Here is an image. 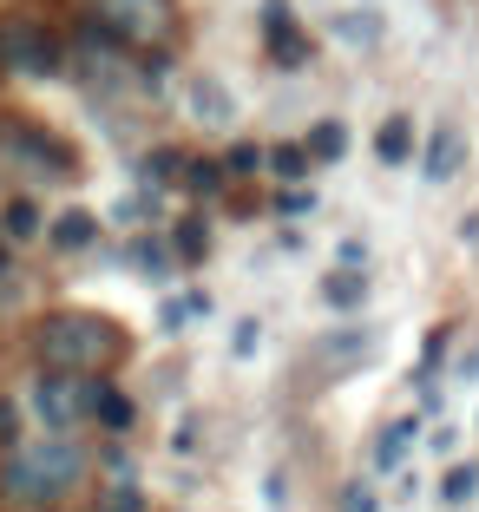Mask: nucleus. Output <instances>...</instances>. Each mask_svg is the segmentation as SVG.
Returning <instances> with one entry per match:
<instances>
[{"instance_id": "f257e3e1", "label": "nucleus", "mask_w": 479, "mask_h": 512, "mask_svg": "<svg viewBox=\"0 0 479 512\" xmlns=\"http://www.w3.org/2000/svg\"><path fill=\"white\" fill-rule=\"evenodd\" d=\"M79 473H86V453H79L66 434H40V440H27V447L7 453L0 486H7L14 499H27V506H46V499H66V493H73Z\"/></svg>"}, {"instance_id": "f03ea898", "label": "nucleus", "mask_w": 479, "mask_h": 512, "mask_svg": "<svg viewBox=\"0 0 479 512\" xmlns=\"http://www.w3.org/2000/svg\"><path fill=\"white\" fill-rule=\"evenodd\" d=\"M112 329H105L99 316H79V309H66V316H46L40 329V355L53 375H92L99 362H112Z\"/></svg>"}, {"instance_id": "7ed1b4c3", "label": "nucleus", "mask_w": 479, "mask_h": 512, "mask_svg": "<svg viewBox=\"0 0 479 512\" xmlns=\"http://www.w3.org/2000/svg\"><path fill=\"white\" fill-rule=\"evenodd\" d=\"M27 407H33V421H40L46 434H66V427L92 407V388L79 375H53V368H46V375L27 388Z\"/></svg>"}, {"instance_id": "20e7f679", "label": "nucleus", "mask_w": 479, "mask_h": 512, "mask_svg": "<svg viewBox=\"0 0 479 512\" xmlns=\"http://www.w3.org/2000/svg\"><path fill=\"white\" fill-rule=\"evenodd\" d=\"M0 66L7 73H27V79L60 73V46L46 40V27H33V20H7L0 27Z\"/></svg>"}, {"instance_id": "39448f33", "label": "nucleus", "mask_w": 479, "mask_h": 512, "mask_svg": "<svg viewBox=\"0 0 479 512\" xmlns=\"http://www.w3.org/2000/svg\"><path fill=\"white\" fill-rule=\"evenodd\" d=\"M263 40H270V53L296 73V66H309V40H302L296 27V7L289 0H263Z\"/></svg>"}, {"instance_id": "423d86ee", "label": "nucleus", "mask_w": 479, "mask_h": 512, "mask_svg": "<svg viewBox=\"0 0 479 512\" xmlns=\"http://www.w3.org/2000/svg\"><path fill=\"white\" fill-rule=\"evenodd\" d=\"M99 14L112 20L125 40H151V33H165L171 0H99Z\"/></svg>"}, {"instance_id": "0eeeda50", "label": "nucleus", "mask_w": 479, "mask_h": 512, "mask_svg": "<svg viewBox=\"0 0 479 512\" xmlns=\"http://www.w3.org/2000/svg\"><path fill=\"white\" fill-rule=\"evenodd\" d=\"M466 165V132L460 125H440L434 138H427V151H420V178L427 184H453Z\"/></svg>"}, {"instance_id": "6e6552de", "label": "nucleus", "mask_w": 479, "mask_h": 512, "mask_svg": "<svg viewBox=\"0 0 479 512\" xmlns=\"http://www.w3.org/2000/svg\"><path fill=\"white\" fill-rule=\"evenodd\" d=\"M184 99H191V112H197L204 125H230V119H237V99H230V92L217 86L210 73H197L191 86H184Z\"/></svg>"}, {"instance_id": "1a4fd4ad", "label": "nucleus", "mask_w": 479, "mask_h": 512, "mask_svg": "<svg viewBox=\"0 0 479 512\" xmlns=\"http://www.w3.org/2000/svg\"><path fill=\"white\" fill-rule=\"evenodd\" d=\"M322 302H329L335 316H355L361 302H368V276L361 270H329L322 276Z\"/></svg>"}, {"instance_id": "9d476101", "label": "nucleus", "mask_w": 479, "mask_h": 512, "mask_svg": "<svg viewBox=\"0 0 479 512\" xmlns=\"http://www.w3.org/2000/svg\"><path fill=\"white\" fill-rule=\"evenodd\" d=\"M375 158H381V165H407V158H414V119H407V112L381 119V132H375Z\"/></svg>"}, {"instance_id": "9b49d317", "label": "nucleus", "mask_w": 479, "mask_h": 512, "mask_svg": "<svg viewBox=\"0 0 479 512\" xmlns=\"http://www.w3.org/2000/svg\"><path fill=\"white\" fill-rule=\"evenodd\" d=\"M329 33H335L342 46H375V40H381V14H375V7H348V14L329 20Z\"/></svg>"}, {"instance_id": "f8f14e48", "label": "nucleus", "mask_w": 479, "mask_h": 512, "mask_svg": "<svg viewBox=\"0 0 479 512\" xmlns=\"http://www.w3.org/2000/svg\"><path fill=\"white\" fill-rule=\"evenodd\" d=\"M46 237L60 243V250H86V243L99 237V217H92V211H60L53 224H46Z\"/></svg>"}, {"instance_id": "ddd939ff", "label": "nucleus", "mask_w": 479, "mask_h": 512, "mask_svg": "<svg viewBox=\"0 0 479 512\" xmlns=\"http://www.w3.org/2000/svg\"><path fill=\"white\" fill-rule=\"evenodd\" d=\"M86 414H92L99 427H112V434H125V427H132V394H119V388H105V381H99Z\"/></svg>"}, {"instance_id": "4468645a", "label": "nucleus", "mask_w": 479, "mask_h": 512, "mask_svg": "<svg viewBox=\"0 0 479 512\" xmlns=\"http://www.w3.org/2000/svg\"><path fill=\"white\" fill-rule=\"evenodd\" d=\"M0 230H7V243H27V237H40V230H46V217H40L33 197H14V204L0 211Z\"/></svg>"}, {"instance_id": "2eb2a0df", "label": "nucleus", "mask_w": 479, "mask_h": 512, "mask_svg": "<svg viewBox=\"0 0 479 512\" xmlns=\"http://www.w3.org/2000/svg\"><path fill=\"white\" fill-rule=\"evenodd\" d=\"M407 447H414V421L381 427V434H375V467H381V473H394V467L407 460Z\"/></svg>"}, {"instance_id": "dca6fc26", "label": "nucleus", "mask_w": 479, "mask_h": 512, "mask_svg": "<svg viewBox=\"0 0 479 512\" xmlns=\"http://www.w3.org/2000/svg\"><path fill=\"white\" fill-rule=\"evenodd\" d=\"M302 151H309V165H329V158H342V151H348V125H342V119H322V125L309 132V145H302Z\"/></svg>"}, {"instance_id": "f3484780", "label": "nucleus", "mask_w": 479, "mask_h": 512, "mask_svg": "<svg viewBox=\"0 0 479 512\" xmlns=\"http://www.w3.org/2000/svg\"><path fill=\"white\" fill-rule=\"evenodd\" d=\"M99 512H145V493H138V480H105Z\"/></svg>"}, {"instance_id": "a211bd4d", "label": "nucleus", "mask_w": 479, "mask_h": 512, "mask_svg": "<svg viewBox=\"0 0 479 512\" xmlns=\"http://www.w3.org/2000/svg\"><path fill=\"white\" fill-rule=\"evenodd\" d=\"M270 171H276L283 184L309 178V151H302V145H276V151H270Z\"/></svg>"}, {"instance_id": "6ab92c4d", "label": "nucleus", "mask_w": 479, "mask_h": 512, "mask_svg": "<svg viewBox=\"0 0 479 512\" xmlns=\"http://www.w3.org/2000/svg\"><path fill=\"white\" fill-rule=\"evenodd\" d=\"M473 493H479V467H453L447 480H440V499H447V506H466Z\"/></svg>"}, {"instance_id": "aec40b11", "label": "nucleus", "mask_w": 479, "mask_h": 512, "mask_svg": "<svg viewBox=\"0 0 479 512\" xmlns=\"http://www.w3.org/2000/svg\"><path fill=\"white\" fill-rule=\"evenodd\" d=\"M171 243H178V256H184V263H197V256L210 250V230L197 224V217H184V224H178V237H171Z\"/></svg>"}, {"instance_id": "412c9836", "label": "nucleus", "mask_w": 479, "mask_h": 512, "mask_svg": "<svg viewBox=\"0 0 479 512\" xmlns=\"http://www.w3.org/2000/svg\"><path fill=\"white\" fill-rule=\"evenodd\" d=\"M204 309H210V302H204V296H178V302H165V329H171V335H178V329H184V322H191V316H204Z\"/></svg>"}, {"instance_id": "4be33fe9", "label": "nucleus", "mask_w": 479, "mask_h": 512, "mask_svg": "<svg viewBox=\"0 0 479 512\" xmlns=\"http://www.w3.org/2000/svg\"><path fill=\"white\" fill-rule=\"evenodd\" d=\"M132 263H138V270H145V276H151V283H158V276H165V270H171V256H165V250H158V243H132Z\"/></svg>"}, {"instance_id": "5701e85b", "label": "nucleus", "mask_w": 479, "mask_h": 512, "mask_svg": "<svg viewBox=\"0 0 479 512\" xmlns=\"http://www.w3.org/2000/svg\"><path fill=\"white\" fill-rule=\"evenodd\" d=\"M342 512H381L375 486H361V480H348V486H342Z\"/></svg>"}, {"instance_id": "b1692460", "label": "nucleus", "mask_w": 479, "mask_h": 512, "mask_svg": "<svg viewBox=\"0 0 479 512\" xmlns=\"http://www.w3.org/2000/svg\"><path fill=\"white\" fill-rule=\"evenodd\" d=\"M322 355H329V362H355V355H368V335H342V342H322Z\"/></svg>"}, {"instance_id": "393cba45", "label": "nucleus", "mask_w": 479, "mask_h": 512, "mask_svg": "<svg viewBox=\"0 0 479 512\" xmlns=\"http://www.w3.org/2000/svg\"><path fill=\"white\" fill-rule=\"evenodd\" d=\"M256 165H263V151H256V145H237V151H230V165H224V171H230V178H250Z\"/></svg>"}, {"instance_id": "a878e982", "label": "nucleus", "mask_w": 479, "mask_h": 512, "mask_svg": "<svg viewBox=\"0 0 479 512\" xmlns=\"http://www.w3.org/2000/svg\"><path fill=\"white\" fill-rule=\"evenodd\" d=\"M191 171V191H217V165H184Z\"/></svg>"}, {"instance_id": "bb28decb", "label": "nucleus", "mask_w": 479, "mask_h": 512, "mask_svg": "<svg viewBox=\"0 0 479 512\" xmlns=\"http://www.w3.org/2000/svg\"><path fill=\"white\" fill-rule=\"evenodd\" d=\"M230 348H237V355H256V322H237V335H230Z\"/></svg>"}]
</instances>
